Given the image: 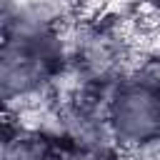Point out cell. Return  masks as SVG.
I'll use <instances>...</instances> for the list:
<instances>
[{"instance_id":"cell-1","label":"cell","mask_w":160,"mask_h":160,"mask_svg":"<svg viewBox=\"0 0 160 160\" xmlns=\"http://www.w3.org/2000/svg\"><path fill=\"white\" fill-rule=\"evenodd\" d=\"M70 75V30L2 22L0 88L8 112L22 115L48 102Z\"/></svg>"},{"instance_id":"cell-2","label":"cell","mask_w":160,"mask_h":160,"mask_svg":"<svg viewBox=\"0 0 160 160\" xmlns=\"http://www.w3.org/2000/svg\"><path fill=\"white\" fill-rule=\"evenodd\" d=\"M100 112L115 148L128 152L160 148V72L130 70L100 90Z\"/></svg>"},{"instance_id":"cell-3","label":"cell","mask_w":160,"mask_h":160,"mask_svg":"<svg viewBox=\"0 0 160 160\" xmlns=\"http://www.w3.org/2000/svg\"><path fill=\"white\" fill-rule=\"evenodd\" d=\"M145 8H150V10L160 18V0H145Z\"/></svg>"}]
</instances>
